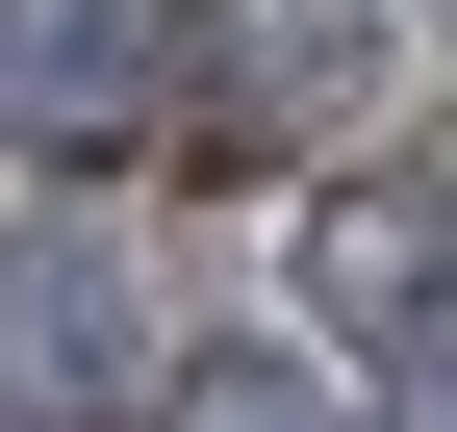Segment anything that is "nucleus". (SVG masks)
I'll use <instances>...</instances> for the list:
<instances>
[{"mask_svg": "<svg viewBox=\"0 0 457 432\" xmlns=\"http://www.w3.org/2000/svg\"><path fill=\"white\" fill-rule=\"evenodd\" d=\"M305 305L330 331H457V179H330V229H305Z\"/></svg>", "mask_w": 457, "mask_h": 432, "instance_id": "obj_3", "label": "nucleus"}, {"mask_svg": "<svg viewBox=\"0 0 457 432\" xmlns=\"http://www.w3.org/2000/svg\"><path fill=\"white\" fill-rule=\"evenodd\" d=\"M204 432H305V407H279V382H228V407H204Z\"/></svg>", "mask_w": 457, "mask_h": 432, "instance_id": "obj_4", "label": "nucleus"}, {"mask_svg": "<svg viewBox=\"0 0 457 432\" xmlns=\"http://www.w3.org/2000/svg\"><path fill=\"white\" fill-rule=\"evenodd\" d=\"M204 0H26V153H128V128H204Z\"/></svg>", "mask_w": 457, "mask_h": 432, "instance_id": "obj_1", "label": "nucleus"}, {"mask_svg": "<svg viewBox=\"0 0 457 432\" xmlns=\"http://www.w3.org/2000/svg\"><path fill=\"white\" fill-rule=\"evenodd\" d=\"M407 432H457V382H432V407H407Z\"/></svg>", "mask_w": 457, "mask_h": 432, "instance_id": "obj_5", "label": "nucleus"}, {"mask_svg": "<svg viewBox=\"0 0 457 432\" xmlns=\"http://www.w3.org/2000/svg\"><path fill=\"white\" fill-rule=\"evenodd\" d=\"M0 407H26V432H128V254L26 229V305H0Z\"/></svg>", "mask_w": 457, "mask_h": 432, "instance_id": "obj_2", "label": "nucleus"}]
</instances>
